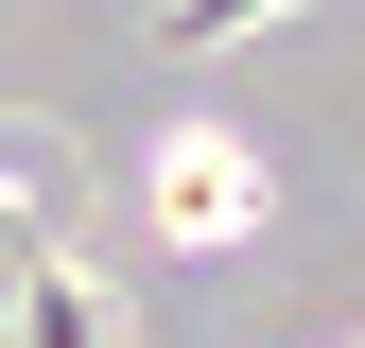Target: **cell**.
Instances as JSON below:
<instances>
[{
  "label": "cell",
  "instance_id": "6da1fadb",
  "mask_svg": "<svg viewBox=\"0 0 365 348\" xmlns=\"http://www.w3.org/2000/svg\"><path fill=\"white\" fill-rule=\"evenodd\" d=\"M18 348H122L105 279H87V261H18Z\"/></svg>",
  "mask_w": 365,
  "mask_h": 348
}]
</instances>
